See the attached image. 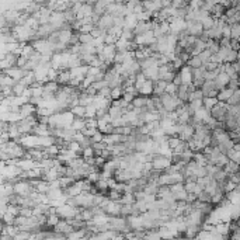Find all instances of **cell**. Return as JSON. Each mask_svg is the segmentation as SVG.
I'll return each instance as SVG.
<instances>
[{"instance_id":"obj_36","label":"cell","mask_w":240,"mask_h":240,"mask_svg":"<svg viewBox=\"0 0 240 240\" xmlns=\"http://www.w3.org/2000/svg\"><path fill=\"white\" fill-rule=\"evenodd\" d=\"M94 153H96V150L93 149V146L83 149V156H84V159H91V157H94Z\"/></svg>"},{"instance_id":"obj_30","label":"cell","mask_w":240,"mask_h":240,"mask_svg":"<svg viewBox=\"0 0 240 240\" xmlns=\"http://www.w3.org/2000/svg\"><path fill=\"white\" fill-rule=\"evenodd\" d=\"M68 149L72 150V152H74V153H77V152L80 153L83 150V147H82V145H80L79 142H74V140H73V142H70L68 145Z\"/></svg>"},{"instance_id":"obj_31","label":"cell","mask_w":240,"mask_h":240,"mask_svg":"<svg viewBox=\"0 0 240 240\" xmlns=\"http://www.w3.org/2000/svg\"><path fill=\"white\" fill-rule=\"evenodd\" d=\"M135 201V194H125L121 198V202H124L125 205H132V202Z\"/></svg>"},{"instance_id":"obj_17","label":"cell","mask_w":240,"mask_h":240,"mask_svg":"<svg viewBox=\"0 0 240 240\" xmlns=\"http://www.w3.org/2000/svg\"><path fill=\"white\" fill-rule=\"evenodd\" d=\"M0 82H2V87H4V86L6 87H14V86L18 83V82H16L14 79H11L10 76H7L6 73L2 74V80H0Z\"/></svg>"},{"instance_id":"obj_8","label":"cell","mask_w":240,"mask_h":240,"mask_svg":"<svg viewBox=\"0 0 240 240\" xmlns=\"http://www.w3.org/2000/svg\"><path fill=\"white\" fill-rule=\"evenodd\" d=\"M138 24H139V20H138L136 14H129V16L125 17V27H124V30L134 31Z\"/></svg>"},{"instance_id":"obj_22","label":"cell","mask_w":240,"mask_h":240,"mask_svg":"<svg viewBox=\"0 0 240 240\" xmlns=\"http://www.w3.org/2000/svg\"><path fill=\"white\" fill-rule=\"evenodd\" d=\"M188 65L191 66V69H199V68H202V62H201V59H199V56H194L191 58V59L188 60Z\"/></svg>"},{"instance_id":"obj_2","label":"cell","mask_w":240,"mask_h":240,"mask_svg":"<svg viewBox=\"0 0 240 240\" xmlns=\"http://www.w3.org/2000/svg\"><path fill=\"white\" fill-rule=\"evenodd\" d=\"M157 41L155 37V34H153V31H149V33L143 34V35H139L135 38V42H136L138 45H140V48H143V45H152L155 44V42Z\"/></svg>"},{"instance_id":"obj_24","label":"cell","mask_w":240,"mask_h":240,"mask_svg":"<svg viewBox=\"0 0 240 240\" xmlns=\"http://www.w3.org/2000/svg\"><path fill=\"white\" fill-rule=\"evenodd\" d=\"M70 80H72L70 72H62V73H59V77H58L56 82H59V83H69Z\"/></svg>"},{"instance_id":"obj_40","label":"cell","mask_w":240,"mask_h":240,"mask_svg":"<svg viewBox=\"0 0 240 240\" xmlns=\"http://www.w3.org/2000/svg\"><path fill=\"white\" fill-rule=\"evenodd\" d=\"M98 132V129H90V128H86L84 131H83V135H84L86 138H89V139H91V138L94 136Z\"/></svg>"},{"instance_id":"obj_3","label":"cell","mask_w":240,"mask_h":240,"mask_svg":"<svg viewBox=\"0 0 240 240\" xmlns=\"http://www.w3.org/2000/svg\"><path fill=\"white\" fill-rule=\"evenodd\" d=\"M112 27H114V17H112L111 14H104V16H101L100 21L97 23V28L104 30V31H110Z\"/></svg>"},{"instance_id":"obj_39","label":"cell","mask_w":240,"mask_h":240,"mask_svg":"<svg viewBox=\"0 0 240 240\" xmlns=\"http://www.w3.org/2000/svg\"><path fill=\"white\" fill-rule=\"evenodd\" d=\"M58 223H59V219H58V215L56 213H51L48 218V225H51V226H58Z\"/></svg>"},{"instance_id":"obj_4","label":"cell","mask_w":240,"mask_h":240,"mask_svg":"<svg viewBox=\"0 0 240 240\" xmlns=\"http://www.w3.org/2000/svg\"><path fill=\"white\" fill-rule=\"evenodd\" d=\"M3 73L10 76L11 79H14L16 82H21V80L28 74V72H25L24 69H21V68H11V69H8V70L3 72Z\"/></svg>"},{"instance_id":"obj_46","label":"cell","mask_w":240,"mask_h":240,"mask_svg":"<svg viewBox=\"0 0 240 240\" xmlns=\"http://www.w3.org/2000/svg\"><path fill=\"white\" fill-rule=\"evenodd\" d=\"M239 35H240V25L236 24V25H233L232 27V37L233 38H237Z\"/></svg>"},{"instance_id":"obj_21","label":"cell","mask_w":240,"mask_h":240,"mask_svg":"<svg viewBox=\"0 0 240 240\" xmlns=\"http://www.w3.org/2000/svg\"><path fill=\"white\" fill-rule=\"evenodd\" d=\"M72 112L76 118H86V107H82V105H77L74 108H72Z\"/></svg>"},{"instance_id":"obj_11","label":"cell","mask_w":240,"mask_h":240,"mask_svg":"<svg viewBox=\"0 0 240 240\" xmlns=\"http://www.w3.org/2000/svg\"><path fill=\"white\" fill-rule=\"evenodd\" d=\"M125 112H126L125 110L120 108V107H114V105H111V108H110L108 114H110V117H111V120L114 121V120H120V118H122Z\"/></svg>"},{"instance_id":"obj_32","label":"cell","mask_w":240,"mask_h":240,"mask_svg":"<svg viewBox=\"0 0 240 240\" xmlns=\"http://www.w3.org/2000/svg\"><path fill=\"white\" fill-rule=\"evenodd\" d=\"M202 27L205 28V30H212L213 27H215V23H213V20L212 18H209V17H208V18H205V20H202Z\"/></svg>"},{"instance_id":"obj_33","label":"cell","mask_w":240,"mask_h":240,"mask_svg":"<svg viewBox=\"0 0 240 240\" xmlns=\"http://www.w3.org/2000/svg\"><path fill=\"white\" fill-rule=\"evenodd\" d=\"M177 91H178V87L174 84V83H169V84H167V89H166L167 94H170V96H177Z\"/></svg>"},{"instance_id":"obj_29","label":"cell","mask_w":240,"mask_h":240,"mask_svg":"<svg viewBox=\"0 0 240 240\" xmlns=\"http://www.w3.org/2000/svg\"><path fill=\"white\" fill-rule=\"evenodd\" d=\"M181 142H183V140H181L180 138H176V136H173V138L170 136V138H169V146L173 149V152H174V149H176V147H178V146H180Z\"/></svg>"},{"instance_id":"obj_16","label":"cell","mask_w":240,"mask_h":240,"mask_svg":"<svg viewBox=\"0 0 240 240\" xmlns=\"http://www.w3.org/2000/svg\"><path fill=\"white\" fill-rule=\"evenodd\" d=\"M34 112V107L31 105V104H25V105L20 107V115H21V118L24 120V118H28L31 117V114Z\"/></svg>"},{"instance_id":"obj_43","label":"cell","mask_w":240,"mask_h":240,"mask_svg":"<svg viewBox=\"0 0 240 240\" xmlns=\"http://www.w3.org/2000/svg\"><path fill=\"white\" fill-rule=\"evenodd\" d=\"M183 65H184V62L180 59V58H174V60H173V63H171V66H173V69H174V70H176V69H180Z\"/></svg>"},{"instance_id":"obj_13","label":"cell","mask_w":240,"mask_h":240,"mask_svg":"<svg viewBox=\"0 0 240 240\" xmlns=\"http://www.w3.org/2000/svg\"><path fill=\"white\" fill-rule=\"evenodd\" d=\"M72 128L76 132H83L86 129V120L84 118H74L73 124H72Z\"/></svg>"},{"instance_id":"obj_5","label":"cell","mask_w":240,"mask_h":240,"mask_svg":"<svg viewBox=\"0 0 240 240\" xmlns=\"http://www.w3.org/2000/svg\"><path fill=\"white\" fill-rule=\"evenodd\" d=\"M56 213L60 216H63V218H76L77 216V212L76 209H74L73 207H70V205H62V207L56 208Z\"/></svg>"},{"instance_id":"obj_19","label":"cell","mask_w":240,"mask_h":240,"mask_svg":"<svg viewBox=\"0 0 240 240\" xmlns=\"http://www.w3.org/2000/svg\"><path fill=\"white\" fill-rule=\"evenodd\" d=\"M147 98L146 97H135V100L132 101V105L135 107V108H145V107L147 105Z\"/></svg>"},{"instance_id":"obj_26","label":"cell","mask_w":240,"mask_h":240,"mask_svg":"<svg viewBox=\"0 0 240 240\" xmlns=\"http://www.w3.org/2000/svg\"><path fill=\"white\" fill-rule=\"evenodd\" d=\"M147 80H146V77H145V74L143 73H139L136 76V83H135V89H136L138 91L140 90V87H142V86L145 84V83H146Z\"/></svg>"},{"instance_id":"obj_35","label":"cell","mask_w":240,"mask_h":240,"mask_svg":"<svg viewBox=\"0 0 240 240\" xmlns=\"http://www.w3.org/2000/svg\"><path fill=\"white\" fill-rule=\"evenodd\" d=\"M233 94L235 93H233L232 89H229V90H222L221 94H219V100H229Z\"/></svg>"},{"instance_id":"obj_1","label":"cell","mask_w":240,"mask_h":240,"mask_svg":"<svg viewBox=\"0 0 240 240\" xmlns=\"http://www.w3.org/2000/svg\"><path fill=\"white\" fill-rule=\"evenodd\" d=\"M153 164V170H164V169H169L171 166V159L169 157H164V156H157V157L153 159L152 161Z\"/></svg>"},{"instance_id":"obj_20","label":"cell","mask_w":240,"mask_h":240,"mask_svg":"<svg viewBox=\"0 0 240 240\" xmlns=\"http://www.w3.org/2000/svg\"><path fill=\"white\" fill-rule=\"evenodd\" d=\"M27 86H24V84H21V83H17L16 86L13 87V93H14V96H17V97H21V96H24V93H25V90H27Z\"/></svg>"},{"instance_id":"obj_47","label":"cell","mask_w":240,"mask_h":240,"mask_svg":"<svg viewBox=\"0 0 240 240\" xmlns=\"http://www.w3.org/2000/svg\"><path fill=\"white\" fill-rule=\"evenodd\" d=\"M124 100H125L126 101V103H131V101H134L135 100V96H134V94H129V93H125V94H124Z\"/></svg>"},{"instance_id":"obj_37","label":"cell","mask_w":240,"mask_h":240,"mask_svg":"<svg viewBox=\"0 0 240 240\" xmlns=\"http://www.w3.org/2000/svg\"><path fill=\"white\" fill-rule=\"evenodd\" d=\"M86 128H90V129H98V121L96 118H91V120H87L86 121Z\"/></svg>"},{"instance_id":"obj_45","label":"cell","mask_w":240,"mask_h":240,"mask_svg":"<svg viewBox=\"0 0 240 240\" xmlns=\"http://www.w3.org/2000/svg\"><path fill=\"white\" fill-rule=\"evenodd\" d=\"M211 198H212V197H211V195H209V194H208L207 191H202V192H201V194H199V195H198V199H199V201H202V202H205V201H209Z\"/></svg>"},{"instance_id":"obj_10","label":"cell","mask_w":240,"mask_h":240,"mask_svg":"<svg viewBox=\"0 0 240 240\" xmlns=\"http://www.w3.org/2000/svg\"><path fill=\"white\" fill-rule=\"evenodd\" d=\"M167 84H169V83L163 82V80H159V82L155 83V90H153V93L156 94V97H161L164 93H166Z\"/></svg>"},{"instance_id":"obj_42","label":"cell","mask_w":240,"mask_h":240,"mask_svg":"<svg viewBox=\"0 0 240 240\" xmlns=\"http://www.w3.org/2000/svg\"><path fill=\"white\" fill-rule=\"evenodd\" d=\"M97 187L100 190H107L108 188V181H107V178H100V181H97Z\"/></svg>"},{"instance_id":"obj_34","label":"cell","mask_w":240,"mask_h":240,"mask_svg":"<svg viewBox=\"0 0 240 240\" xmlns=\"http://www.w3.org/2000/svg\"><path fill=\"white\" fill-rule=\"evenodd\" d=\"M204 104H205V108L207 110H212L216 104V98H211V97L204 98Z\"/></svg>"},{"instance_id":"obj_23","label":"cell","mask_w":240,"mask_h":240,"mask_svg":"<svg viewBox=\"0 0 240 240\" xmlns=\"http://www.w3.org/2000/svg\"><path fill=\"white\" fill-rule=\"evenodd\" d=\"M97 117V108L94 105H89L86 107V118L87 120H91V118Z\"/></svg>"},{"instance_id":"obj_15","label":"cell","mask_w":240,"mask_h":240,"mask_svg":"<svg viewBox=\"0 0 240 240\" xmlns=\"http://www.w3.org/2000/svg\"><path fill=\"white\" fill-rule=\"evenodd\" d=\"M153 90H155V83H153L152 80H147V82L145 83L142 87H140L139 93L143 94V96H149V94L153 93Z\"/></svg>"},{"instance_id":"obj_14","label":"cell","mask_w":240,"mask_h":240,"mask_svg":"<svg viewBox=\"0 0 240 240\" xmlns=\"http://www.w3.org/2000/svg\"><path fill=\"white\" fill-rule=\"evenodd\" d=\"M190 89H188V86H186V84H181L180 87H178V91H177V97L180 98L181 101H186V100H188V97H190Z\"/></svg>"},{"instance_id":"obj_12","label":"cell","mask_w":240,"mask_h":240,"mask_svg":"<svg viewBox=\"0 0 240 240\" xmlns=\"http://www.w3.org/2000/svg\"><path fill=\"white\" fill-rule=\"evenodd\" d=\"M72 38H73V35H72V33L69 30H62L59 31V44H70Z\"/></svg>"},{"instance_id":"obj_7","label":"cell","mask_w":240,"mask_h":240,"mask_svg":"<svg viewBox=\"0 0 240 240\" xmlns=\"http://www.w3.org/2000/svg\"><path fill=\"white\" fill-rule=\"evenodd\" d=\"M194 134H195V131H194V128L191 125H184L183 129H181L180 132V139L183 140V142H190V140L194 138Z\"/></svg>"},{"instance_id":"obj_38","label":"cell","mask_w":240,"mask_h":240,"mask_svg":"<svg viewBox=\"0 0 240 240\" xmlns=\"http://www.w3.org/2000/svg\"><path fill=\"white\" fill-rule=\"evenodd\" d=\"M150 16H153V13H150V11L145 10V11H142L140 14H138V20H139V23H140V21H146V20L150 18Z\"/></svg>"},{"instance_id":"obj_18","label":"cell","mask_w":240,"mask_h":240,"mask_svg":"<svg viewBox=\"0 0 240 240\" xmlns=\"http://www.w3.org/2000/svg\"><path fill=\"white\" fill-rule=\"evenodd\" d=\"M105 211L108 213H118V212H121V207L118 205V202H110L108 201V204L105 205Z\"/></svg>"},{"instance_id":"obj_50","label":"cell","mask_w":240,"mask_h":240,"mask_svg":"<svg viewBox=\"0 0 240 240\" xmlns=\"http://www.w3.org/2000/svg\"><path fill=\"white\" fill-rule=\"evenodd\" d=\"M96 164H97V166H101V164H104V157H101V156L96 157Z\"/></svg>"},{"instance_id":"obj_51","label":"cell","mask_w":240,"mask_h":240,"mask_svg":"<svg viewBox=\"0 0 240 240\" xmlns=\"http://www.w3.org/2000/svg\"><path fill=\"white\" fill-rule=\"evenodd\" d=\"M233 239L235 240H240V229H237L235 232V236H233Z\"/></svg>"},{"instance_id":"obj_49","label":"cell","mask_w":240,"mask_h":240,"mask_svg":"<svg viewBox=\"0 0 240 240\" xmlns=\"http://www.w3.org/2000/svg\"><path fill=\"white\" fill-rule=\"evenodd\" d=\"M177 58H180L183 62H188V54H187V52H183V54H180Z\"/></svg>"},{"instance_id":"obj_44","label":"cell","mask_w":240,"mask_h":240,"mask_svg":"<svg viewBox=\"0 0 240 240\" xmlns=\"http://www.w3.org/2000/svg\"><path fill=\"white\" fill-rule=\"evenodd\" d=\"M101 72H103L101 69H98V68H91V66H90V68H89V73H87V76H93V77H96L98 73H101Z\"/></svg>"},{"instance_id":"obj_48","label":"cell","mask_w":240,"mask_h":240,"mask_svg":"<svg viewBox=\"0 0 240 240\" xmlns=\"http://www.w3.org/2000/svg\"><path fill=\"white\" fill-rule=\"evenodd\" d=\"M120 192H118V191H115V190H112V191L111 192H110V198H111V199H120Z\"/></svg>"},{"instance_id":"obj_25","label":"cell","mask_w":240,"mask_h":240,"mask_svg":"<svg viewBox=\"0 0 240 240\" xmlns=\"http://www.w3.org/2000/svg\"><path fill=\"white\" fill-rule=\"evenodd\" d=\"M59 183H60V188H69V187L72 186V184L74 183V180L73 178H70V177H62L59 180Z\"/></svg>"},{"instance_id":"obj_6","label":"cell","mask_w":240,"mask_h":240,"mask_svg":"<svg viewBox=\"0 0 240 240\" xmlns=\"http://www.w3.org/2000/svg\"><path fill=\"white\" fill-rule=\"evenodd\" d=\"M183 80V84L186 86H191L194 82V76H192V69L191 68H181V70L178 72Z\"/></svg>"},{"instance_id":"obj_28","label":"cell","mask_w":240,"mask_h":240,"mask_svg":"<svg viewBox=\"0 0 240 240\" xmlns=\"http://www.w3.org/2000/svg\"><path fill=\"white\" fill-rule=\"evenodd\" d=\"M122 94H125V91H124L122 87H117V89H112L111 91V98L112 100H120V97L122 96Z\"/></svg>"},{"instance_id":"obj_41","label":"cell","mask_w":240,"mask_h":240,"mask_svg":"<svg viewBox=\"0 0 240 240\" xmlns=\"http://www.w3.org/2000/svg\"><path fill=\"white\" fill-rule=\"evenodd\" d=\"M145 240H160V235L157 232H149L145 236Z\"/></svg>"},{"instance_id":"obj_27","label":"cell","mask_w":240,"mask_h":240,"mask_svg":"<svg viewBox=\"0 0 240 240\" xmlns=\"http://www.w3.org/2000/svg\"><path fill=\"white\" fill-rule=\"evenodd\" d=\"M42 152H44L45 155H48V156H55V155H58V153H59V147H58L56 145H52V146L42 149Z\"/></svg>"},{"instance_id":"obj_9","label":"cell","mask_w":240,"mask_h":240,"mask_svg":"<svg viewBox=\"0 0 240 240\" xmlns=\"http://www.w3.org/2000/svg\"><path fill=\"white\" fill-rule=\"evenodd\" d=\"M142 73L145 74V77L149 80H152V82H159L160 80V77H159V68H150V69H145L142 70Z\"/></svg>"}]
</instances>
